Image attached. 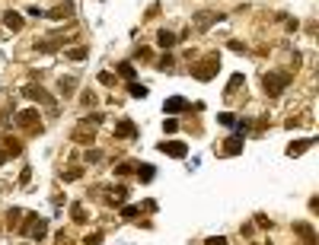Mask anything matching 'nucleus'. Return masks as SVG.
<instances>
[{"label": "nucleus", "mask_w": 319, "mask_h": 245, "mask_svg": "<svg viewBox=\"0 0 319 245\" xmlns=\"http://www.w3.org/2000/svg\"><path fill=\"white\" fill-rule=\"evenodd\" d=\"M23 96H26V99H32V102H39V105H48V112H51V115H58L55 96H51L42 83H26V86H23Z\"/></svg>", "instance_id": "nucleus-1"}, {"label": "nucleus", "mask_w": 319, "mask_h": 245, "mask_svg": "<svg viewBox=\"0 0 319 245\" xmlns=\"http://www.w3.org/2000/svg\"><path fill=\"white\" fill-rule=\"evenodd\" d=\"M217 70H220V58L217 54H208L204 60H195V64H192V76H195V80H201V83H208L211 76H217Z\"/></svg>", "instance_id": "nucleus-2"}, {"label": "nucleus", "mask_w": 319, "mask_h": 245, "mask_svg": "<svg viewBox=\"0 0 319 245\" xmlns=\"http://www.w3.org/2000/svg\"><path fill=\"white\" fill-rule=\"evenodd\" d=\"M290 83H294V76H290V74H281V70H274V74H265V76H262V90L268 92V96H281Z\"/></svg>", "instance_id": "nucleus-3"}, {"label": "nucleus", "mask_w": 319, "mask_h": 245, "mask_svg": "<svg viewBox=\"0 0 319 245\" xmlns=\"http://www.w3.org/2000/svg\"><path fill=\"white\" fill-rule=\"evenodd\" d=\"M23 220H26V226H20V232H26L29 239H45V236H48V223L42 220V216H36V214H26Z\"/></svg>", "instance_id": "nucleus-4"}, {"label": "nucleus", "mask_w": 319, "mask_h": 245, "mask_svg": "<svg viewBox=\"0 0 319 245\" xmlns=\"http://www.w3.org/2000/svg\"><path fill=\"white\" fill-rule=\"evenodd\" d=\"M16 124L26 128V130H32V134H39V130H42L39 108H23V112H16Z\"/></svg>", "instance_id": "nucleus-5"}, {"label": "nucleus", "mask_w": 319, "mask_h": 245, "mask_svg": "<svg viewBox=\"0 0 319 245\" xmlns=\"http://www.w3.org/2000/svg\"><path fill=\"white\" fill-rule=\"evenodd\" d=\"M71 38V35H61V32H55V35H48V38H39L36 42V51H42V54H55V51H61L64 48V42Z\"/></svg>", "instance_id": "nucleus-6"}, {"label": "nucleus", "mask_w": 319, "mask_h": 245, "mask_svg": "<svg viewBox=\"0 0 319 245\" xmlns=\"http://www.w3.org/2000/svg\"><path fill=\"white\" fill-rule=\"evenodd\" d=\"M192 22L198 26V29H211L214 22H223V13H214V10H198L192 16Z\"/></svg>", "instance_id": "nucleus-7"}, {"label": "nucleus", "mask_w": 319, "mask_h": 245, "mask_svg": "<svg viewBox=\"0 0 319 245\" xmlns=\"http://www.w3.org/2000/svg\"><path fill=\"white\" fill-rule=\"evenodd\" d=\"M160 153H166V156H172V160H185L188 146L182 144V140H163V144H160Z\"/></svg>", "instance_id": "nucleus-8"}, {"label": "nucleus", "mask_w": 319, "mask_h": 245, "mask_svg": "<svg viewBox=\"0 0 319 245\" xmlns=\"http://www.w3.org/2000/svg\"><path fill=\"white\" fill-rule=\"evenodd\" d=\"M77 144H93V137H96V128H90L86 121H80V124L74 128V134H71Z\"/></svg>", "instance_id": "nucleus-9"}, {"label": "nucleus", "mask_w": 319, "mask_h": 245, "mask_svg": "<svg viewBox=\"0 0 319 245\" xmlns=\"http://www.w3.org/2000/svg\"><path fill=\"white\" fill-rule=\"evenodd\" d=\"M137 134H141V130H137L134 128V121H118V124H115V137H122V140H134Z\"/></svg>", "instance_id": "nucleus-10"}, {"label": "nucleus", "mask_w": 319, "mask_h": 245, "mask_svg": "<svg viewBox=\"0 0 319 245\" xmlns=\"http://www.w3.org/2000/svg\"><path fill=\"white\" fill-rule=\"evenodd\" d=\"M236 153H243V134H233L223 140V156H236Z\"/></svg>", "instance_id": "nucleus-11"}, {"label": "nucleus", "mask_w": 319, "mask_h": 245, "mask_svg": "<svg viewBox=\"0 0 319 245\" xmlns=\"http://www.w3.org/2000/svg\"><path fill=\"white\" fill-rule=\"evenodd\" d=\"M45 16H48V20H64V16H74V4H71V0H64V4H58L55 10H48Z\"/></svg>", "instance_id": "nucleus-12"}, {"label": "nucleus", "mask_w": 319, "mask_h": 245, "mask_svg": "<svg viewBox=\"0 0 319 245\" xmlns=\"http://www.w3.org/2000/svg\"><path fill=\"white\" fill-rule=\"evenodd\" d=\"M4 26H7L10 32H20V29H23V13L7 10V13H4Z\"/></svg>", "instance_id": "nucleus-13"}, {"label": "nucleus", "mask_w": 319, "mask_h": 245, "mask_svg": "<svg viewBox=\"0 0 319 245\" xmlns=\"http://www.w3.org/2000/svg\"><path fill=\"white\" fill-rule=\"evenodd\" d=\"M294 232H297L306 245H316V232H313V226H309V223H294Z\"/></svg>", "instance_id": "nucleus-14"}, {"label": "nucleus", "mask_w": 319, "mask_h": 245, "mask_svg": "<svg viewBox=\"0 0 319 245\" xmlns=\"http://www.w3.org/2000/svg\"><path fill=\"white\" fill-rule=\"evenodd\" d=\"M316 144V137H303V140H294V144L287 146V156H300L303 150H309V146Z\"/></svg>", "instance_id": "nucleus-15"}, {"label": "nucleus", "mask_w": 319, "mask_h": 245, "mask_svg": "<svg viewBox=\"0 0 319 245\" xmlns=\"http://www.w3.org/2000/svg\"><path fill=\"white\" fill-rule=\"evenodd\" d=\"M176 42H179V35H176V32H169V29H160V32H157V45H160V48H166V51H169L172 45H176Z\"/></svg>", "instance_id": "nucleus-16"}, {"label": "nucleus", "mask_w": 319, "mask_h": 245, "mask_svg": "<svg viewBox=\"0 0 319 245\" xmlns=\"http://www.w3.org/2000/svg\"><path fill=\"white\" fill-rule=\"evenodd\" d=\"M125 198H128V185H118V188H112L109 194H106V200H109L112 207H122V200H125Z\"/></svg>", "instance_id": "nucleus-17"}, {"label": "nucleus", "mask_w": 319, "mask_h": 245, "mask_svg": "<svg viewBox=\"0 0 319 245\" xmlns=\"http://www.w3.org/2000/svg\"><path fill=\"white\" fill-rule=\"evenodd\" d=\"M163 108H166L169 115H179V112H185V108H188V102L182 99V96H172V99H166V105H163Z\"/></svg>", "instance_id": "nucleus-18"}, {"label": "nucleus", "mask_w": 319, "mask_h": 245, "mask_svg": "<svg viewBox=\"0 0 319 245\" xmlns=\"http://www.w3.org/2000/svg\"><path fill=\"white\" fill-rule=\"evenodd\" d=\"M58 92H61V96H74L77 92V76H61V80H58Z\"/></svg>", "instance_id": "nucleus-19"}, {"label": "nucleus", "mask_w": 319, "mask_h": 245, "mask_svg": "<svg viewBox=\"0 0 319 245\" xmlns=\"http://www.w3.org/2000/svg\"><path fill=\"white\" fill-rule=\"evenodd\" d=\"M23 210L20 207H10V210H7V226H10V230H20V223H23Z\"/></svg>", "instance_id": "nucleus-20"}, {"label": "nucleus", "mask_w": 319, "mask_h": 245, "mask_svg": "<svg viewBox=\"0 0 319 245\" xmlns=\"http://www.w3.org/2000/svg\"><path fill=\"white\" fill-rule=\"evenodd\" d=\"M137 178H141V182H153V175H157V169H153V166L150 162H137Z\"/></svg>", "instance_id": "nucleus-21"}, {"label": "nucleus", "mask_w": 319, "mask_h": 245, "mask_svg": "<svg viewBox=\"0 0 319 245\" xmlns=\"http://www.w3.org/2000/svg\"><path fill=\"white\" fill-rule=\"evenodd\" d=\"M80 105H83V108H96V105H99L96 92H93V90H83V92H80Z\"/></svg>", "instance_id": "nucleus-22"}, {"label": "nucleus", "mask_w": 319, "mask_h": 245, "mask_svg": "<svg viewBox=\"0 0 319 245\" xmlns=\"http://www.w3.org/2000/svg\"><path fill=\"white\" fill-rule=\"evenodd\" d=\"M115 70H118V74H122V76H125V80H128V83H131V80H134V76H137V74H134V64H131V60H122V64H118Z\"/></svg>", "instance_id": "nucleus-23"}, {"label": "nucleus", "mask_w": 319, "mask_h": 245, "mask_svg": "<svg viewBox=\"0 0 319 245\" xmlns=\"http://www.w3.org/2000/svg\"><path fill=\"white\" fill-rule=\"evenodd\" d=\"M4 146H7V150H10V156H20V153H23V144H20V140H16V137H10V134L4 137Z\"/></svg>", "instance_id": "nucleus-24"}, {"label": "nucleus", "mask_w": 319, "mask_h": 245, "mask_svg": "<svg viewBox=\"0 0 319 245\" xmlns=\"http://www.w3.org/2000/svg\"><path fill=\"white\" fill-rule=\"evenodd\" d=\"M71 220H74V223H86V210H83V204H71Z\"/></svg>", "instance_id": "nucleus-25"}, {"label": "nucleus", "mask_w": 319, "mask_h": 245, "mask_svg": "<svg viewBox=\"0 0 319 245\" xmlns=\"http://www.w3.org/2000/svg\"><path fill=\"white\" fill-rule=\"evenodd\" d=\"M243 83H246V80H243V74H233V76H230V83H227V96H233Z\"/></svg>", "instance_id": "nucleus-26"}, {"label": "nucleus", "mask_w": 319, "mask_h": 245, "mask_svg": "<svg viewBox=\"0 0 319 245\" xmlns=\"http://www.w3.org/2000/svg\"><path fill=\"white\" fill-rule=\"evenodd\" d=\"M137 169V162H118L115 166V178H122V175H131Z\"/></svg>", "instance_id": "nucleus-27"}, {"label": "nucleus", "mask_w": 319, "mask_h": 245, "mask_svg": "<svg viewBox=\"0 0 319 245\" xmlns=\"http://www.w3.org/2000/svg\"><path fill=\"white\" fill-rule=\"evenodd\" d=\"M128 92H131L134 96V99H144V96H147V86H141V83H128Z\"/></svg>", "instance_id": "nucleus-28"}, {"label": "nucleus", "mask_w": 319, "mask_h": 245, "mask_svg": "<svg viewBox=\"0 0 319 245\" xmlns=\"http://www.w3.org/2000/svg\"><path fill=\"white\" fill-rule=\"evenodd\" d=\"M64 54L71 58V60H86V48H83V45H74L71 51H64Z\"/></svg>", "instance_id": "nucleus-29"}, {"label": "nucleus", "mask_w": 319, "mask_h": 245, "mask_svg": "<svg viewBox=\"0 0 319 245\" xmlns=\"http://www.w3.org/2000/svg\"><path fill=\"white\" fill-rule=\"evenodd\" d=\"M77 178H83V169L80 166H71V169L64 172V182H77Z\"/></svg>", "instance_id": "nucleus-30"}, {"label": "nucleus", "mask_w": 319, "mask_h": 245, "mask_svg": "<svg viewBox=\"0 0 319 245\" xmlns=\"http://www.w3.org/2000/svg\"><path fill=\"white\" fill-rule=\"evenodd\" d=\"M172 64H176V58H172V54H163V58L157 60V67H160V70H169Z\"/></svg>", "instance_id": "nucleus-31"}, {"label": "nucleus", "mask_w": 319, "mask_h": 245, "mask_svg": "<svg viewBox=\"0 0 319 245\" xmlns=\"http://www.w3.org/2000/svg\"><path fill=\"white\" fill-rule=\"evenodd\" d=\"M99 83H102V86H115V76H112L109 70H102V74H99Z\"/></svg>", "instance_id": "nucleus-32"}, {"label": "nucleus", "mask_w": 319, "mask_h": 245, "mask_svg": "<svg viewBox=\"0 0 319 245\" xmlns=\"http://www.w3.org/2000/svg\"><path fill=\"white\" fill-rule=\"evenodd\" d=\"M163 130H166V134H176V130H179V121H176V118H166V124H163Z\"/></svg>", "instance_id": "nucleus-33"}, {"label": "nucleus", "mask_w": 319, "mask_h": 245, "mask_svg": "<svg viewBox=\"0 0 319 245\" xmlns=\"http://www.w3.org/2000/svg\"><path fill=\"white\" fill-rule=\"evenodd\" d=\"M217 121H220V124H227V128H230V124H236V118L230 115V112H223V115H217Z\"/></svg>", "instance_id": "nucleus-34"}, {"label": "nucleus", "mask_w": 319, "mask_h": 245, "mask_svg": "<svg viewBox=\"0 0 319 245\" xmlns=\"http://www.w3.org/2000/svg\"><path fill=\"white\" fill-rule=\"evenodd\" d=\"M137 214H141V210H137V207H122V216H125V220H134Z\"/></svg>", "instance_id": "nucleus-35"}, {"label": "nucleus", "mask_w": 319, "mask_h": 245, "mask_svg": "<svg viewBox=\"0 0 319 245\" xmlns=\"http://www.w3.org/2000/svg\"><path fill=\"white\" fill-rule=\"evenodd\" d=\"M29 178H32V172H29V166H26V169L20 172V185L26 188V185H29Z\"/></svg>", "instance_id": "nucleus-36"}, {"label": "nucleus", "mask_w": 319, "mask_h": 245, "mask_svg": "<svg viewBox=\"0 0 319 245\" xmlns=\"http://www.w3.org/2000/svg\"><path fill=\"white\" fill-rule=\"evenodd\" d=\"M99 160H102L99 150H86V162H99Z\"/></svg>", "instance_id": "nucleus-37"}, {"label": "nucleus", "mask_w": 319, "mask_h": 245, "mask_svg": "<svg viewBox=\"0 0 319 245\" xmlns=\"http://www.w3.org/2000/svg\"><path fill=\"white\" fill-rule=\"evenodd\" d=\"M255 223H258V226H265V230H271V220H268L265 214H258V216H255Z\"/></svg>", "instance_id": "nucleus-38"}, {"label": "nucleus", "mask_w": 319, "mask_h": 245, "mask_svg": "<svg viewBox=\"0 0 319 245\" xmlns=\"http://www.w3.org/2000/svg\"><path fill=\"white\" fill-rule=\"evenodd\" d=\"M134 58H137V60H150V51H147V48H137Z\"/></svg>", "instance_id": "nucleus-39"}, {"label": "nucleus", "mask_w": 319, "mask_h": 245, "mask_svg": "<svg viewBox=\"0 0 319 245\" xmlns=\"http://www.w3.org/2000/svg\"><path fill=\"white\" fill-rule=\"evenodd\" d=\"M4 162H10V150H7V146L0 144V166H4Z\"/></svg>", "instance_id": "nucleus-40"}, {"label": "nucleus", "mask_w": 319, "mask_h": 245, "mask_svg": "<svg viewBox=\"0 0 319 245\" xmlns=\"http://www.w3.org/2000/svg\"><path fill=\"white\" fill-rule=\"evenodd\" d=\"M204 245H227V239H223V236H211V239L204 242Z\"/></svg>", "instance_id": "nucleus-41"}, {"label": "nucleus", "mask_w": 319, "mask_h": 245, "mask_svg": "<svg viewBox=\"0 0 319 245\" xmlns=\"http://www.w3.org/2000/svg\"><path fill=\"white\" fill-rule=\"evenodd\" d=\"M99 242H102V236H99V232H96V236H86V245H99Z\"/></svg>", "instance_id": "nucleus-42"}, {"label": "nucleus", "mask_w": 319, "mask_h": 245, "mask_svg": "<svg viewBox=\"0 0 319 245\" xmlns=\"http://www.w3.org/2000/svg\"><path fill=\"white\" fill-rule=\"evenodd\" d=\"M255 245H271V242H255Z\"/></svg>", "instance_id": "nucleus-43"}]
</instances>
